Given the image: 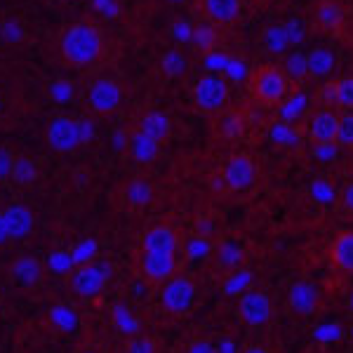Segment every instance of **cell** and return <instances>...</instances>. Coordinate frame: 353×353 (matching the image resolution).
<instances>
[{
    "instance_id": "1",
    "label": "cell",
    "mask_w": 353,
    "mask_h": 353,
    "mask_svg": "<svg viewBox=\"0 0 353 353\" xmlns=\"http://www.w3.org/2000/svg\"><path fill=\"white\" fill-rule=\"evenodd\" d=\"M245 90L254 106L259 109H281L297 92V81L288 76L283 64H259L250 71Z\"/></svg>"
},
{
    "instance_id": "2",
    "label": "cell",
    "mask_w": 353,
    "mask_h": 353,
    "mask_svg": "<svg viewBox=\"0 0 353 353\" xmlns=\"http://www.w3.org/2000/svg\"><path fill=\"white\" fill-rule=\"evenodd\" d=\"M259 184V163L252 153L233 151L210 176V189L219 198L248 196Z\"/></svg>"
},
{
    "instance_id": "3",
    "label": "cell",
    "mask_w": 353,
    "mask_h": 353,
    "mask_svg": "<svg viewBox=\"0 0 353 353\" xmlns=\"http://www.w3.org/2000/svg\"><path fill=\"white\" fill-rule=\"evenodd\" d=\"M101 52H104V33H101V28L94 21H76L61 36V57L71 66H92L99 61Z\"/></svg>"
},
{
    "instance_id": "4",
    "label": "cell",
    "mask_w": 353,
    "mask_h": 353,
    "mask_svg": "<svg viewBox=\"0 0 353 353\" xmlns=\"http://www.w3.org/2000/svg\"><path fill=\"white\" fill-rule=\"evenodd\" d=\"M130 269H132V273L146 288H151L156 292L170 278L181 273V257L179 254L149 252V250H141L134 245L130 250Z\"/></svg>"
},
{
    "instance_id": "5",
    "label": "cell",
    "mask_w": 353,
    "mask_h": 353,
    "mask_svg": "<svg viewBox=\"0 0 353 353\" xmlns=\"http://www.w3.org/2000/svg\"><path fill=\"white\" fill-rule=\"evenodd\" d=\"M113 278V264L106 259H88L81 261L76 269L66 273L64 283L68 294H73L76 299H97L106 292Z\"/></svg>"
},
{
    "instance_id": "6",
    "label": "cell",
    "mask_w": 353,
    "mask_h": 353,
    "mask_svg": "<svg viewBox=\"0 0 353 353\" xmlns=\"http://www.w3.org/2000/svg\"><path fill=\"white\" fill-rule=\"evenodd\" d=\"M158 309L170 318H186L191 316L198 304V285L189 273H176L165 285L156 290Z\"/></svg>"
},
{
    "instance_id": "7",
    "label": "cell",
    "mask_w": 353,
    "mask_h": 353,
    "mask_svg": "<svg viewBox=\"0 0 353 353\" xmlns=\"http://www.w3.org/2000/svg\"><path fill=\"white\" fill-rule=\"evenodd\" d=\"M156 184L146 174H132L123 179L113 191V205L125 214L146 212L156 201Z\"/></svg>"
},
{
    "instance_id": "8",
    "label": "cell",
    "mask_w": 353,
    "mask_h": 353,
    "mask_svg": "<svg viewBox=\"0 0 353 353\" xmlns=\"http://www.w3.org/2000/svg\"><path fill=\"white\" fill-rule=\"evenodd\" d=\"M231 104V85L219 73H205L193 85V109L203 116H217Z\"/></svg>"
},
{
    "instance_id": "9",
    "label": "cell",
    "mask_w": 353,
    "mask_h": 353,
    "mask_svg": "<svg viewBox=\"0 0 353 353\" xmlns=\"http://www.w3.org/2000/svg\"><path fill=\"white\" fill-rule=\"evenodd\" d=\"M92 137V123L73 121L68 116H54L45 130V141L57 153H71Z\"/></svg>"
},
{
    "instance_id": "10",
    "label": "cell",
    "mask_w": 353,
    "mask_h": 353,
    "mask_svg": "<svg viewBox=\"0 0 353 353\" xmlns=\"http://www.w3.org/2000/svg\"><path fill=\"white\" fill-rule=\"evenodd\" d=\"M236 318L250 330H264L273 321L271 294L261 288H245L236 301Z\"/></svg>"
},
{
    "instance_id": "11",
    "label": "cell",
    "mask_w": 353,
    "mask_h": 353,
    "mask_svg": "<svg viewBox=\"0 0 353 353\" xmlns=\"http://www.w3.org/2000/svg\"><path fill=\"white\" fill-rule=\"evenodd\" d=\"M306 17L311 21V28L321 33V36L341 38L346 31L349 12H346L341 0H311Z\"/></svg>"
},
{
    "instance_id": "12",
    "label": "cell",
    "mask_w": 353,
    "mask_h": 353,
    "mask_svg": "<svg viewBox=\"0 0 353 353\" xmlns=\"http://www.w3.org/2000/svg\"><path fill=\"white\" fill-rule=\"evenodd\" d=\"M186 236L179 231V226L172 221H153L146 226L137 238V248L149 250V252H161V254H179L184 248Z\"/></svg>"
},
{
    "instance_id": "13",
    "label": "cell",
    "mask_w": 353,
    "mask_h": 353,
    "mask_svg": "<svg viewBox=\"0 0 353 353\" xmlns=\"http://www.w3.org/2000/svg\"><path fill=\"white\" fill-rule=\"evenodd\" d=\"M123 99H125L123 85L113 81V78H97V81L90 83L88 94H85L88 111L97 118L113 116L123 106Z\"/></svg>"
},
{
    "instance_id": "14",
    "label": "cell",
    "mask_w": 353,
    "mask_h": 353,
    "mask_svg": "<svg viewBox=\"0 0 353 353\" xmlns=\"http://www.w3.org/2000/svg\"><path fill=\"white\" fill-rule=\"evenodd\" d=\"M5 278L19 292H33V290H41L45 285L48 271H45L43 259L33 257V254H19L8 264Z\"/></svg>"
},
{
    "instance_id": "15",
    "label": "cell",
    "mask_w": 353,
    "mask_h": 353,
    "mask_svg": "<svg viewBox=\"0 0 353 353\" xmlns=\"http://www.w3.org/2000/svg\"><path fill=\"white\" fill-rule=\"evenodd\" d=\"M243 5L245 0H193V12L198 19L226 31L241 19Z\"/></svg>"
},
{
    "instance_id": "16",
    "label": "cell",
    "mask_w": 353,
    "mask_h": 353,
    "mask_svg": "<svg viewBox=\"0 0 353 353\" xmlns=\"http://www.w3.org/2000/svg\"><path fill=\"white\" fill-rule=\"evenodd\" d=\"M323 301H325V297H323L321 285L313 281H306V278L294 281L288 290V309L292 316L299 318L316 316L323 309Z\"/></svg>"
},
{
    "instance_id": "17",
    "label": "cell",
    "mask_w": 353,
    "mask_h": 353,
    "mask_svg": "<svg viewBox=\"0 0 353 353\" xmlns=\"http://www.w3.org/2000/svg\"><path fill=\"white\" fill-rule=\"evenodd\" d=\"M339 130V111L330 106H316L306 121V139L313 146H334Z\"/></svg>"
},
{
    "instance_id": "18",
    "label": "cell",
    "mask_w": 353,
    "mask_h": 353,
    "mask_svg": "<svg viewBox=\"0 0 353 353\" xmlns=\"http://www.w3.org/2000/svg\"><path fill=\"white\" fill-rule=\"evenodd\" d=\"M245 130H248V118H245V111L238 109V106L229 104L224 111L210 118V134L219 144H236L245 134Z\"/></svg>"
},
{
    "instance_id": "19",
    "label": "cell",
    "mask_w": 353,
    "mask_h": 353,
    "mask_svg": "<svg viewBox=\"0 0 353 353\" xmlns=\"http://www.w3.org/2000/svg\"><path fill=\"white\" fill-rule=\"evenodd\" d=\"M318 106H330L339 113H353V73L330 78L318 90Z\"/></svg>"
},
{
    "instance_id": "20",
    "label": "cell",
    "mask_w": 353,
    "mask_h": 353,
    "mask_svg": "<svg viewBox=\"0 0 353 353\" xmlns=\"http://www.w3.org/2000/svg\"><path fill=\"white\" fill-rule=\"evenodd\" d=\"M125 151H128L130 161L137 165H153L161 158L163 144H158L156 139H151L149 134H144L141 130H137L134 125L125 132Z\"/></svg>"
},
{
    "instance_id": "21",
    "label": "cell",
    "mask_w": 353,
    "mask_h": 353,
    "mask_svg": "<svg viewBox=\"0 0 353 353\" xmlns=\"http://www.w3.org/2000/svg\"><path fill=\"white\" fill-rule=\"evenodd\" d=\"M327 264L339 276H353V229L339 231L330 241Z\"/></svg>"
},
{
    "instance_id": "22",
    "label": "cell",
    "mask_w": 353,
    "mask_h": 353,
    "mask_svg": "<svg viewBox=\"0 0 353 353\" xmlns=\"http://www.w3.org/2000/svg\"><path fill=\"white\" fill-rule=\"evenodd\" d=\"M0 217H3L8 233L12 241H21L36 226V214L31 212V208H26L24 203H10L0 210Z\"/></svg>"
},
{
    "instance_id": "23",
    "label": "cell",
    "mask_w": 353,
    "mask_h": 353,
    "mask_svg": "<svg viewBox=\"0 0 353 353\" xmlns=\"http://www.w3.org/2000/svg\"><path fill=\"white\" fill-rule=\"evenodd\" d=\"M137 130H141L144 134H149L151 139H156L158 144H168L172 139V132H174V123L170 118V113L165 111H158V109H151V111H144L134 123Z\"/></svg>"
},
{
    "instance_id": "24",
    "label": "cell",
    "mask_w": 353,
    "mask_h": 353,
    "mask_svg": "<svg viewBox=\"0 0 353 353\" xmlns=\"http://www.w3.org/2000/svg\"><path fill=\"white\" fill-rule=\"evenodd\" d=\"M243 248L241 245H236L233 241H221L214 245L212 254H210V259H212L214 269L219 273H224V276H231V273H238L241 271V264H243Z\"/></svg>"
},
{
    "instance_id": "25",
    "label": "cell",
    "mask_w": 353,
    "mask_h": 353,
    "mask_svg": "<svg viewBox=\"0 0 353 353\" xmlns=\"http://www.w3.org/2000/svg\"><path fill=\"white\" fill-rule=\"evenodd\" d=\"M306 59V76L313 81H330L334 73V57L325 48H313L304 54Z\"/></svg>"
},
{
    "instance_id": "26",
    "label": "cell",
    "mask_w": 353,
    "mask_h": 353,
    "mask_svg": "<svg viewBox=\"0 0 353 353\" xmlns=\"http://www.w3.org/2000/svg\"><path fill=\"white\" fill-rule=\"evenodd\" d=\"M221 33H224L221 28L198 19L196 24L191 26V41L198 50H201V52H214L221 43Z\"/></svg>"
},
{
    "instance_id": "27",
    "label": "cell",
    "mask_w": 353,
    "mask_h": 353,
    "mask_svg": "<svg viewBox=\"0 0 353 353\" xmlns=\"http://www.w3.org/2000/svg\"><path fill=\"white\" fill-rule=\"evenodd\" d=\"M121 353H163V341L161 337H156V334L139 330V332L128 334V337L123 339Z\"/></svg>"
},
{
    "instance_id": "28",
    "label": "cell",
    "mask_w": 353,
    "mask_h": 353,
    "mask_svg": "<svg viewBox=\"0 0 353 353\" xmlns=\"http://www.w3.org/2000/svg\"><path fill=\"white\" fill-rule=\"evenodd\" d=\"M38 176H41V170H38V163L33 161L31 156H26V153L14 156L10 179H12L17 186H33L38 181Z\"/></svg>"
},
{
    "instance_id": "29",
    "label": "cell",
    "mask_w": 353,
    "mask_h": 353,
    "mask_svg": "<svg viewBox=\"0 0 353 353\" xmlns=\"http://www.w3.org/2000/svg\"><path fill=\"white\" fill-rule=\"evenodd\" d=\"M161 71L168 78H181L189 71V59L179 50H168V52L161 54Z\"/></svg>"
},
{
    "instance_id": "30",
    "label": "cell",
    "mask_w": 353,
    "mask_h": 353,
    "mask_svg": "<svg viewBox=\"0 0 353 353\" xmlns=\"http://www.w3.org/2000/svg\"><path fill=\"white\" fill-rule=\"evenodd\" d=\"M176 353H219V349L210 334H191L176 346Z\"/></svg>"
},
{
    "instance_id": "31",
    "label": "cell",
    "mask_w": 353,
    "mask_h": 353,
    "mask_svg": "<svg viewBox=\"0 0 353 353\" xmlns=\"http://www.w3.org/2000/svg\"><path fill=\"white\" fill-rule=\"evenodd\" d=\"M111 321H113V325H116L121 332L128 337V334H134V332H139V323H137V318H134V313L128 309V306H123V304H116L111 309Z\"/></svg>"
},
{
    "instance_id": "32",
    "label": "cell",
    "mask_w": 353,
    "mask_h": 353,
    "mask_svg": "<svg viewBox=\"0 0 353 353\" xmlns=\"http://www.w3.org/2000/svg\"><path fill=\"white\" fill-rule=\"evenodd\" d=\"M334 146L344 151H353V113H339V130Z\"/></svg>"
},
{
    "instance_id": "33",
    "label": "cell",
    "mask_w": 353,
    "mask_h": 353,
    "mask_svg": "<svg viewBox=\"0 0 353 353\" xmlns=\"http://www.w3.org/2000/svg\"><path fill=\"white\" fill-rule=\"evenodd\" d=\"M48 316H50L52 325L59 330V332H66V330H71L73 325H76V313L68 309V306H54Z\"/></svg>"
},
{
    "instance_id": "34",
    "label": "cell",
    "mask_w": 353,
    "mask_h": 353,
    "mask_svg": "<svg viewBox=\"0 0 353 353\" xmlns=\"http://www.w3.org/2000/svg\"><path fill=\"white\" fill-rule=\"evenodd\" d=\"M337 208L341 214H346V217H353V179L346 181L344 186H341L339 196H337Z\"/></svg>"
},
{
    "instance_id": "35",
    "label": "cell",
    "mask_w": 353,
    "mask_h": 353,
    "mask_svg": "<svg viewBox=\"0 0 353 353\" xmlns=\"http://www.w3.org/2000/svg\"><path fill=\"white\" fill-rule=\"evenodd\" d=\"M0 33H3V38L10 43H19L21 38H24V28H21L19 21H12V19L5 21L3 28H0Z\"/></svg>"
},
{
    "instance_id": "36",
    "label": "cell",
    "mask_w": 353,
    "mask_h": 353,
    "mask_svg": "<svg viewBox=\"0 0 353 353\" xmlns=\"http://www.w3.org/2000/svg\"><path fill=\"white\" fill-rule=\"evenodd\" d=\"M12 163H14V153L8 146H0V181L10 179L12 174Z\"/></svg>"
},
{
    "instance_id": "37",
    "label": "cell",
    "mask_w": 353,
    "mask_h": 353,
    "mask_svg": "<svg viewBox=\"0 0 353 353\" xmlns=\"http://www.w3.org/2000/svg\"><path fill=\"white\" fill-rule=\"evenodd\" d=\"M50 94H52L54 99H59V101H66L68 97L73 94V88L68 83H54V85H50Z\"/></svg>"
},
{
    "instance_id": "38",
    "label": "cell",
    "mask_w": 353,
    "mask_h": 353,
    "mask_svg": "<svg viewBox=\"0 0 353 353\" xmlns=\"http://www.w3.org/2000/svg\"><path fill=\"white\" fill-rule=\"evenodd\" d=\"M92 5L106 17H116L118 14V3H116V0H92Z\"/></svg>"
},
{
    "instance_id": "39",
    "label": "cell",
    "mask_w": 353,
    "mask_h": 353,
    "mask_svg": "<svg viewBox=\"0 0 353 353\" xmlns=\"http://www.w3.org/2000/svg\"><path fill=\"white\" fill-rule=\"evenodd\" d=\"M236 353H276V349H271L269 344H261V341H252V344L241 346Z\"/></svg>"
},
{
    "instance_id": "40",
    "label": "cell",
    "mask_w": 353,
    "mask_h": 353,
    "mask_svg": "<svg viewBox=\"0 0 353 353\" xmlns=\"http://www.w3.org/2000/svg\"><path fill=\"white\" fill-rule=\"evenodd\" d=\"M10 243H12V238H10V233H8V226H5L3 217H0V250H5V248H8Z\"/></svg>"
},
{
    "instance_id": "41",
    "label": "cell",
    "mask_w": 353,
    "mask_h": 353,
    "mask_svg": "<svg viewBox=\"0 0 353 353\" xmlns=\"http://www.w3.org/2000/svg\"><path fill=\"white\" fill-rule=\"evenodd\" d=\"M245 3H250L252 8H266V5L273 3V0H245Z\"/></svg>"
},
{
    "instance_id": "42",
    "label": "cell",
    "mask_w": 353,
    "mask_h": 353,
    "mask_svg": "<svg viewBox=\"0 0 353 353\" xmlns=\"http://www.w3.org/2000/svg\"><path fill=\"white\" fill-rule=\"evenodd\" d=\"M346 311H349L351 316H353V290L349 292V297H346Z\"/></svg>"
},
{
    "instance_id": "43",
    "label": "cell",
    "mask_w": 353,
    "mask_h": 353,
    "mask_svg": "<svg viewBox=\"0 0 353 353\" xmlns=\"http://www.w3.org/2000/svg\"><path fill=\"white\" fill-rule=\"evenodd\" d=\"M76 353H104V351H99V349H92V346H85V349H78Z\"/></svg>"
},
{
    "instance_id": "44",
    "label": "cell",
    "mask_w": 353,
    "mask_h": 353,
    "mask_svg": "<svg viewBox=\"0 0 353 353\" xmlns=\"http://www.w3.org/2000/svg\"><path fill=\"white\" fill-rule=\"evenodd\" d=\"M3 309H5V299H3V294H0V313H3Z\"/></svg>"
},
{
    "instance_id": "45",
    "label": "cell",
    "mask_w": 353,
    "mask_h": 353,
    "mask_svg": "<svg viewBox=\"0 0 353 353\" xmlns=\"http://www.w3.org/2000/svg\"><path fill=\"white\" fill-rule=\"evenodd\" d=\"M57 3H68V0H57Z\"/></svg>"
}]
</instances>
